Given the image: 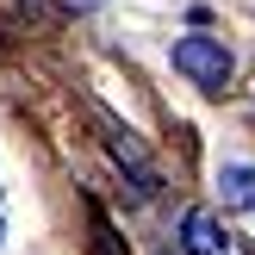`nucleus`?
<instances>
[{
	"label": "nucleus",
	"instance_id": "nucleus-1",
	"mask_svg": "<svg viewBox=\"0 0 255 255\" xmlns=\"http://www.w3.org/2000/svg\"><path fill=\"white\" fill-rule=\"evenodd\" d=\"M174 69L193 87H212V94H218V87L231 81V50H224L218 37H181V44H174Z\"/></svg>",
	"mask_w": 255,
	"mask_h": 255
},
{
	"label": "nucleus",
	"instance_id": "nucleus-3",
	"mask_svg": "<svg viewBox=\"0 0 255 255\" xmlns=\"http://www.w3.org/2000/svg\"><path fill=\"white\" fill-rule=\"evenodd\" d=\"M218 187H224V206H237V212H255V168L231 162V168L218 174Z\"/></svg>",
	"mask_w": 255,
	"mask_h": 255
},
{
	"label": "nucleus",
	"instance_id": "nucleus-2",
	"mask_svg": "<svg viewBox=\"0 0 255 255\" xmlns=\"http://www.w3.org/2000/svg\"><path fill=\"white\" fill-rule=\"evenodd\" d=\"M181 249H187V255H231V237L218 231V218H212L206 206H193V212L181 218Z\"/></svg>",
	"mask_w": 255,
	"mask_h": 255
},
{
	"label": "nucleus",
	"instance_id": "nucleus-4",
	"mask_svg": "<svg viewBox=\"0 0 255 255\" xmlns=\"http://www.w3.org/2000/svg\"><path fill=\"white\" fill-rule=\"evenodd\" d=\"M94 255H119V237H112V224L94 212Z\"/></svg>",
	"mask_w": 255,
	"mask_h": 255
}]
</instances>
